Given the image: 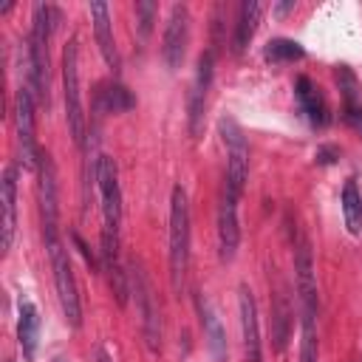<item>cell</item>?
Returning <instances> with one entry per match:
<instances>
[{"label": "cell", "instance_id": "484cf974", "mask_svg": "<svg viewBox=\"0 0 362 362\" xmlns=\"http://www.w3.org/2000/svg\"><path fill=\"white\" fill-rule=\"evenodd\" d=\"M156 3H136V14L141 17L139 20V28H141V37H147L150 34V28H153V17H156Z\"/></svg>", "mask_w": 362, "mask_h": 362}, {"label": "cell", "instance_id": "e0dca14e", "mask_svg": "<svg viewBox=\"0 0 362 362\" xmlns=\"http://www.w3.org/2000/svg\"><path fill=\"white\" fill-rule=\"evenodd\" d=\"M294 96H297V105H300V110L305 113V119L311 124H317V127L328 124V105H325L320 88L308 76H300L294 82Z\"/></svg>", "mask_w": 362, "mask_h": 362}, {"label": "cell", "instance_id": "4316f807", "mask_svg": "<svg viewBox=\"0 0 362 362\" xmlns=\"http://www.w3.org/2000/svg\"><path fill=\"white\" fill-rule=\"evenodd\" d=\"M314 158H317V164H334L339 158V150L334 144H322V147H317Z\"/></svg>", "mask_w": 362, "mask_h": 362}, {"label": "cell", "instance_id": "83f0119b", "mask_svg": "<svg viewBox=\"0 0 362 362\" xmlns=\"http://www.w3.org/2000/svg\"><path fill=\"white\" fill-rule=\"evenodd\" d=\"M342 116H345V122L356 130V133H362V105H354V107H342Z\"/></svg>", "mask_w": 362, "mask_h": 362}, {"label": "cell", "instance_id": "52a82bcc", "mask_svg": "<svg viewBox=\"0 0 362 362\" xmlns=\"http://www.w3.org/2000/svg\"><path fill=\"white\" fill-rule=\"evenodd\" d=\"M130 286H133V297H136V311L141 320V334H144V345L150 348V354H161V314L156 305V294L153 286L141 269V263H133L130 269Z\"/></svg>", "mask_w": 362, "mask_h": 362}, {"label": "cell", "instance_id": "9a60e30c", "mask_svg": "<svg viewBox=\"0 0 362 362\" xmlns=\"http://www.w3.org/2000/svg\"><path fill=\"white\" fill-rule=\"evenodd\" d=\"M88 11H90V20H93V34H96V45L102 51V59L107 62V68L113 74H119L122 59H119V48H116V37H113V23H110L107 3H90Z\"/></svg>", "mask_w": 362, "mask_h": 362}, {"label": "cell", "instance_id": "8fae6325", "mask_svg": "<svg viewBox=\"0 0 362 362\" xmlns=\"http://www.w3.org/2000/svg\"><path fill=\"white\" fill-rule=\"evenodd\" d=\"M212 74H215V54L204 51L195 62V76H192V85H189V133L195 139H198L201 124H204V107H206Z\"/></svg>", "mask_w": 362, "mask_h": 362}, {"label": "cell", "instance_id": "d6986e66", "mask_svg": "<svg viewBox=\"0 0 362 362\" xmlns=\"http://www.w3.org/2000/svg\"><path fill=\"white\" fill-rule=\"evenodd\" d=\"M14 229H17V173L14 167H8L3 173V249H11L14 240Z\"/></svg>", "mask_w": 362, "mask_h": 362}, {"label": "cell", "instance_id": "30bf717a", "mask_svg": "<svg viewBox=\"0 0 362 362\" xmlns=\"http://www.w3.org/2000/svg\"><path fill=\"white\" fill-rule=\"evenodd\" d=\"M14 119H17V141H20V161L28 170H37L40 147L34 136V93L31 88H20L14 99Z\"/></svg>", "mask_w": 362, "mask_h": 362}, {"label": "cell", "instance_id": "f1b7e54d", "mask_svg": "<svg viewBox=\"0 0 362 362\" xmlns=\"http://www.w3.org/2000/svg\"><path fill=\"white\" fill-rule=\"evenodd\" d=\"M96 356H99V362H110V359H107V354H105V348H99V354H96Z\"/></svg>", "mask_w": 362, "mask_h": 362}, {"label": "cell", "instance_id": "7c38bea8", "mask_svg": "<svg viewBox=\"0 0 362 362\" xmlns=\"http://www.w3.org/2000/svg\"><path fill=\"white\" fill-rule=\"evenodd\" d=\"M238 314H240V334H243V356H246V362H263L257 303H255V294H252V288L246 283L238 288Z\"/></svg>", "mask_w": 362, "mask_h": 362}, {"label": "cell", "instance_id": "8992f818", "mask_svg": "<svg viewBox=\"0 0 362 362\" xmlns=\"http://www.w3.org/2000/svg\"><path fill=\"white\" fill-rule=\"evenodd\" d=\"M218 130L226 147V189L240 198L249 178V141L232 116H221Z\"/></svg>", "mask_w": 362, "mask_h": 362}, {"label": "cell", "instance_id": "cb8c5ba5", "mask_svg": "<svg viewBox=\"0 0 362 362\" xmlns=\"http://www.w3.org/2000/svg\"><path fill=\"white\" fill-rule=\"evenodd\" d=\"M300 362H320L317 314H300Z\"/></svg>", "mask_w": 362, "mask_h": 362}, {"label": "cell", "instance_id": "603a6c76", "mask_svg": "<svg viewBox=\"0 0 362 362\" xmlns=\"http://www.w3.org/2000/svg\"><path fill=\"white\" fill-rule=\"evenodd\" d=\"M342 218H345L348 232L359 235V229H362V195H359V187L354 178H348L342 187Z\"/></svg>", "mask_w": 362, "mask_h": 362}, {"label": "cell", "instance_id": "d4e9b609", "mask_svg": "<svg viewBox=\"0 0 362 362\" xmlns=\"http://www.w3.org/2000/svg\"><path fill=\"white\" fill-rule=\"evenodd\" d=\"M288 331H291V305H288L286 294H277V297H274V305H272V334H274L277 351L286 348Z\"/></svg>", "mask_w": 362, "mask_h": 362}, {"label": "cell", "instance_id": "2e32d148", "mask_svg": "<svg viewBox=\"0 0 362 362\" xmlns=\"http://www.w3.org/2000/svg\"><path fill=\"white\" fill-rule=\"evenodd\" d=\"M198 317H201V328H204V339L209 348L212 362H226L229 348H226V331L218 320V311L212 308V303L206 297H198Z\"/></svg>", "mask_w": 362, "mask_h": 362}, {"label": "cell", "instance_id": "277c9868", "mask_svg": "<svg viewBox=\"0 0 362 362\" xmlns=\"http://www.w3.org/2000/svg\"><path fill=\"white\" fill-rule=\"evenodd\" d=\"M62 99H65V122L71 139L85 147V110H82V90H79V48L76 40H68L62 48Z\"/></svg>", "mask_w": 362, "mask_h": 362}, {"label": "cell", "instance_id": "5bb4252c", "mask_svg": "<svg viewBox=\"0 0 362 362\" xmlns=\"http://www.w3.org/2000/svg\"><path fill=\"white\" fill-rule=\"evenodd\" d=\"M240 243V226H238V195H232L223 187L221 204H218V255L223 263H229Z\"/></svg>", "mask_w": 362, "mask_h": 362}, {"label": "cell", "instance_id": "ac0fdd59", "mask_svg": "<svg viewBox=\"0 0 362 362\" xmlns=\"http://www.w3.org/2000/svg\"><path fill=\"white\" fill-rule=\"evenodd\" d=\"M37 337H40V311L31 300H20V305H17V342L23 348L25 362H31L37 354Z\"/></svg>", "mask_w": 362, "mask_h": 362}, {"label": "cell", "instance_id": "4fadbf2b", "mask_svg": "<svg viewBox=\"0 0 362 362\" xmlns=\"http://www.w3.org/2000/svg\"><path fill=\"white\" fill-rule=\"evenodd\" d=\"M294 277L300 294V314H317V274H314V255L305 238L297 240L294 249Z\"/></svg>", "mask_w": 362, "mask_h": 362}, {"label": "cell", "instance_id": "6da1fadb", "mask_svg": "<svg viewBox=\"0 0 362 362\" xmlns=\"http://www.w3.org/2000/svg\"><path fill=\"white\" fill-rule=\"evenodd\" d=\"M96 192L102 201V235H99V255L102 269L110 277V288L119 305L127 303V272L119 260V226H122V187H119V167L110 156L96 158Z\"/></svg>", "mask_w": 362, "mask_h": 362}, {"label": "cell", "instance_id": "ffe728a7", "mask_svg": "<svg viewBox=\"0 0 362 362\" xmlns=\"http://www.w3.org/2000/svg\"><path fill=\"white\" fill-rule=\"evenodd\" d=\"M260 17H263V3H255V0L240 3V8H238V23H235V40H232L235 54L246 51V45L252 42V37H255V31H257Z\"/></svg>", "mask_w": 362, "mask_h": 362}, {"label": "cell", "instance_id": "9c48e42d", "mask_svg": "<svg viewBox=\"0 0 362 362\" xmlns=\"http://www.w3.org/2000/svg\"><path fill=\"white\" fill-rule=\"evenodd\" d=\"M187 45H189V8L184 3H175L170 8L167 25H164V37H161V57H164L170 71L181 68Z\"/></svg>", "mask_w": 362, "mask_h": 362}, {"label": "cell", "instance_id": "3957f363", "mask_svg": "<svg viewBox=\"0 0 362 362\" xmlns=\"http://www.w3.org/2000/svg\"><path fill=\"white\" fill-rule=\"evenodd\" d=\"M54 8L45 3H37L31 8V40H28V68H31V93L48 105V71H51V59H48V42H51V23Z\"/></svg>", "mask_w": 362, "mask_h": 362}, {"label": "cell", "instance_id": "44dd1931", "mask_svg": "<svg viewBox=\"0 0 362 362\" xmlns=\"http://www.w3.org/2000/svg\"><path fill=\"white\" fill-rule=\"evenodd\" d=\"M130 107H136V96L122 82L99 85V93H96V110L99 113H124Z\"/></svg>", "mask_w": 362, "mask_h": 362}, {"label": "cell", "instance_id": "7a4b0ae2", "mask_svg": "<svg viewBox=\"0 0 362 362\" xmlns=\"http://www.w3.org/2000/svg\"><path fill=\"white\" fill-rule=\"evenodd\" d=\"M189 269V201L187 189L178 184L170 192V286L175 294L184 288Z\"/></svg>", "mask_w": 362, "mask_h": 362}, {"label": "cell", "instance_id": "5b68a950", "mask_svg": "<svg viewBox=\"0 0 362 362\" xmlns=\"http://www.w3.org/2000/svg\"><path fill=\"white\" fill-rule=\"evenodd\" d=\"M48 257H51V272H54V288H57V300L62 308V317L71 328L82 325V303H79V288H76V277H74V266L68 257V249L59 243L45 246Z\"/></svg>", "mask_w": 362, "mask_h": 362}, {"label": "cell", "instance_id": "f546056e", "mask_svg": "<svg viewBox=\"0 0 362 362\" xmlns=\"http://www.w3.org/2000/svg\"><path fill=\"white\" fill-rule=\"evenodd\" d=\"M54 362H68V359H62V356H57V359H54Z\"/></svg>", "mask_w": 362, "mask_h": 362}, {"label": "cell", "instance_id": "ba28073f", "mask_svg": "<svg viewBox=\"0 0 362 362\" xmlns=\"http://www.w3.org/2000/svg\"><path fill=\"white\" fill-rule=\"evenodd\" d=\"M37 189H40V218H42V240L45 246L59 243V218H57V178H54V164L45 150H40L37 161Z\"/></svg>", "mask_w": 362, "mask_h": 362}, {"label": "cell", "instance_id": "7402d4cb", "mask_svg": "<svg viewBox=\"0 0 362 362\" xmlns=\"http://www.w3.org/2000/svg\"><path fill=\"white\" fill-rule=\"evenodd\" d=\"M305 57V48L297 42V40H288V37H274L266 42L263 48V59L272 62V65H283V62H297Z\"/></svg>", "mask_w": 362, "mask_h": 362}]
</instances>
